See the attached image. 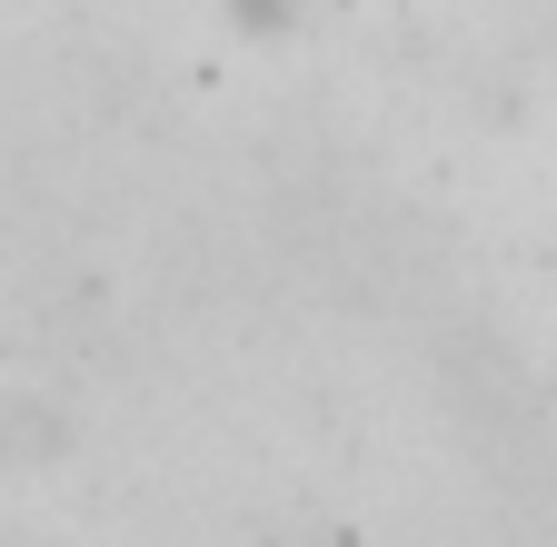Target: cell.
Instances as JSON below:
<instances>
[{"label": "cell", "mask_w": 557, "mask_h": 547, "mask_svg": "<svg viewBox=\"0 0 557 547\" xmlns=\"http://www.w3.org/2000/svg\"><path fill=\"white\" fill-rule=\"evenodd\" d=\"M0 547H40V537H11V527H0Z\"/></svg>", "instance_id": "cell-1"}]
</instances>
